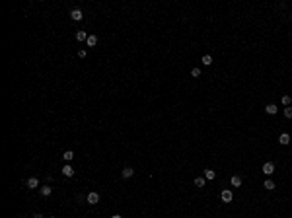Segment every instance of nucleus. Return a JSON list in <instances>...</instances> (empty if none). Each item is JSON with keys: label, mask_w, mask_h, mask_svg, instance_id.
<instances>
[{"label": "nucleus", "mask_w": 292, "mask_h": 218, "mask_svg": "<svg viewBox=\"0 0 292 218\" xmlns=\"http://www.w3.org/2000/svg\"><path fill=\"white\" fill-rule=\"evenodd\" d=\"M70 18H72V22H80V20L84 18V14H82V10H78V8H74V10H70Z\"/></svg>", "instance_id": "obj_1"}, {"label": "nucleus", "mask_w": 292, "mask_h": 218, "mask_svg": "<svg viewBox=\"0 0 292 218\" xmlns=\"http://www.w3.org/2000/svg\"><path fill=\"white\" fill-rule=\"evenodd\" d=\"M220 199L224 201V203H232V199H234V195H232V191L230 189H224L222 193H220Z\"/></svg>", "instance_id": "obj_2"}, {"label": "nucleus", "mask_w": 292, "mask_h": 218, "mask_svg": "<svg viewBox=\"0 0 292 218\" xmlns=\"http://www.w3.org/2000/svg\"><path fill=\"white\" fill-rule=\"evenodd\" d=\"M263 173H265V175H273V173H275V164L273 162L263 164Z\"/></svg>", "instance_id": "obj_3"}, {"label": "nucleus", "mask_w": 292, "mask_h": 218, "mask_svg": "<svg viewBox=\"0 0 292 218\" xmlns=\"http://www.w3.org/2000/svg\"><path fill=\"white\" fill-rule=\"evenodd\" d=\"M25 185H28V189H37L39 187V179L37 177H29V179L25 181Z\"/></svg>", "instance_id": "obj_4"}, {"label": "nucleus", "mask_w": 292, "mask_h": 218, "mask_svg": "<svg viewBox=\"0 0 292 218\" xmlns=\"http://www.w3.org/2000/svg\"><path fill=\"white\" fill-rule=\"evenodd\" d=\"M86 201H88L90 204H97V203H99V195L92 191V193H88V197H86Z\"/></svg>", "instance_id": "obj_5"}, {"label": "nucleus", "mask_w": 292, "mask_h": 218, "mask_svg": "<svg viewBox=\"0 0 292 218\" xmlns=\"http://www.w3.org/2000/svg\"><path fill=\"white\" fill-rule=\"evenodd\" d=\"M62 175L64 177H74V167L70 166V164H66V166L62 167Z\"/></svg>", "instance_id": "obj_6"}, {"label": "nucleus", "mask_w": 292, "mask_h": 218, "mask_svg": "<svg viewBox=\"0 0 292 218\" xmlns=\"http://www.w3.org/2000/svg\"><path fill=\"white\" fill-rule=\"evenodd\" d=\"M290 135H288V133H283V135H280V136H278V142H280V144H283V146H286V144H290Z\"/></svg>", "instance_id": "obj_7"}, {"label": "nucleus", "mask_w": 292, "mask_h": 218, "mask_svg": "<svg viewBox=\"0 0 292 218\" xmlns=\"http://www.w3.org/2000/svg\"><path fill=\"white\" fill-rule=\"evenodd\" d=\"M265 113H267V115H277V105H275V103H269V105L265 107Z\"/></svg>", "instance_id": "obj_8"}, {"label": "nucleus", "mask_w": 292, "mask_h": 218, "mask_svg": "<svg viewBox=\"0 0 292 218\" xmlns=\"http://www.w3.org/2000/svg\"><path fill=\"white\" fill-rule=\"evenodd\" d=\"M121 175L125 177V179H129V177H133V175H135V169H133V167H125V169L121 172Z\"/></svg>", "instance_id": "obj_9"}, {"label": "nucleus", "mask_w": 292, "mask_h": 218, "mask_svg": "<svg viewBox=\"0 0 292 218\" xmlns=\"http://www.w3.org/2000/svg\"><path fill=\"white\" fill-rule=\"evenodd\" d=\"M62 158H64V162H72V160H74V152H72V150H66L64 154H62Z\"/></svg>", "instance_id": "obj_10"}, {"label": "nucleus", "mask_w": 292, "mask_h": 218, "mask_svg": "<svg viewBox=\"0 0 292 218\" xmlns=\"http://www.w3.org/2000/svg\"><path fill=\"white\" fill-rule=\"evenodd\" d=\"M204 179H209V181H212L214 177H216V172H212V169H204Z\"/></svg>", "instance_id": "obj_11"}, {"label": "nucleus", "mask_w": 292, "mask_h": 218, "mask_svg": "<svg viewBox=\"0 0 292 218\" xmlns=\"http://www.w3.org/2000/svg\"><path fill=\"white\" fill-rule=\"evenodd\" d=\"M86 43H88V47H96L97 45V37H96V35H88Z\"/></svg>", "instance_id": "obj_12"}, {"label": "nucleus", "mask_w": 292, "mask_h": 218, "mask_svg": "<svg viewBox=\"0 0 292 218\" xmlns=\"http://www.w3.org/2000/svg\"><path fill=\"white\" fill-rule=\"evenodd\" d=\"M263 187H265L267 191H273V189H275L277 185H275V181H273V179H267V181L263 183Z\"/></svg>", "instance_id": "obj_13"}, {"label": "nucleus", "mask_w": 292, "mask_h": 218, "mask_svg": "<svg viewBox=\"0 0 292 218\" xmlns=\"http://www.w3.org/2000/svg\"><path fill=\"white\" fill-rule=\"evenodd\" d=\"M39 191H41V197H49V195H51V187H49V185H43Z\"/></svg>", "instance_id": "obj_14"}, {"label": "nucleus", "mask_w": 292, "mask_h": 218, "mask_svg": "<svg viewBox=\"0 0 292 218\" xmlns=\"http://www.w3.org/2000/svg\"><path fill=\"white\" fill-rule=\"evenodd\" d=\"M86 39H88V33L86 31H78L76 33V41H86Z\"/></svg>", "instance_id": "obj_15"}, {"label": "nucleus", "mask_w": 292, "mask_h": 218, "mask_svg": "<svg viewBox=\"0 0 292 218\" xmlns=\"http://www.w3.org/2000/svg\"><path fill=\"white\" fill-rule=\"evenodd\" d=\"M204 183H207V179H204V177H195V185L197 187H204Z\"/></svg>", "instance_id": "obj_16"}, {"label": "nucleus", "mask_w": 292, "mask_h": 218, "mask_svg": "<svg viewBox=\"0 0 292 218\" xmlns=\"http://www.w3.org/2000/svg\"><path fill=\"white\" fill-rule=\"evenodd\" d=\"M203 64L204 66H210V64H212V56H210V55H204L203 56Z\"/></svg>", "instance_id": "obj_17"}, {"label": "nucleus", "mask_w": 292, "mask_h": 218, "mask_svg": "<svg viewBox=\"0 0 292 218\" xmlns=\"http://www.w3.org/2000/svg\"><path fill=\"white\" fill-rule=\"evenodd\" d=\"M232 185H234V187H240V185H241V177H240V175H234V177H232Z\"/></svg>", "instance_id": "obj_18"}, {"label": "nucleus", "mask_w": 292, "mask_h": 218, "mask_svg": "<svg viewBox=\"0 0 292 218\" xmlns=\"http://www.w3.org/2000/svg\"><path fill=\"white\" fill-rule=\"evenodd\" d=\"M284 117H286V119H292V105H288L286 109H284Z\"/></svg>", "instance_id": "obj_19"}, {"label": "nucleus", "mask_w": 292, "mask_h": 218, "mask_svg": "<svg viewBox=\"0 0 292 218\" xmlns=\"http://www.w3.org/2000/svg\"><path fill=\"white\" fill-rule=\"evenodd\" d=\"M191 76H193V78H199L201 76V68H193L191 70Z\"/></svg>", "instance_id": "obj_20"}, {"label": "nucleus", "mask_w": 292, "mask_h": 218, "mask_svg": "<svg viewBox=\"0 0 292 218\" xmlns=\"http://www.w3.org/2000/svg\"><path fill=\"white\" fill-rule=\"evenodd\" d=\"M290 101H292V99H290V96H283V103H284V105H290Z\"/></svg>", "instance_id": "obj_21"}, {"label": "nucleus", "mask_w": 292, "mask_h": 218, "mask_svg": "<svg viewBox=\"0 0 292 218\" xmlns=\"http://www.w3.org/2000/svg\"><path fill=\"white\" fill-rule=\"evenodd\" d=\"M86 55H88V53L84 51V49H80V51H78V56H80V59H86Z\"/></svg>", "instance_id": "obj_22"}, {"label": "nucleus", "mask_w": 292, "mask_h": 218, "mask_svg": "<svg viewBox=\"0 0 292 218\" xmlns=\"http://www.w3.org/2000/svg\"><path fill=\"white\" fill-rule=\"evenodd\" d=\"M33 218H45V216H43V214H39V212H37V214H33Z\"/></svg>", "instance_id": "obj_23"}, {"label": "nucleus", "mask_w": 292, "mask_h": 218, "mask_svg": "<svg viewBox=\"0 0 292 218\" xmlns=\"http://www.w3.org/2000/svg\"><path fill=\"white\" fill-rule=\"evenodd\" d=\"M111 218H123V216H121V214H113Z\"/></svg>", "instance_id": "obj_24"}, {"label": "nucleus", "mask_w": 292, "mask_h": 218, "mask_svg": "<svg viewBox=\"0 0 292 218\" xmlns=\"http://www.w3.org/2000/svg\"><path fill=\"white\" fill-rule=\"evenodd\" d=\"M49 218H55V216H49Z\"/></svg>", "instance_id": "obj_25"}, {"label": "nucleus", "mask_w": 292, "mask_h": 218, "mask_svg": "<svg viewBox=\"0 0 292 218\" xmlns=\"http://www.w3.org/2000/svg\"><path fill=\"white\" fill-rule=\"evenodd\" d=\"M290 18H292V16H290Z\"/></svg>", "instance_id": "obj_26"}]
</instances>
